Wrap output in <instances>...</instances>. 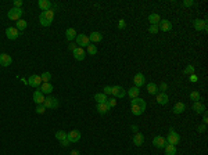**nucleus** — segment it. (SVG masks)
I'll return each instance as SVG.
<instances>
[{
  "mask_svg": "<svg viewBox=\"0 0 208 155\" xmlns=\"http://www.w3.org/2000/svg\"><path fill=\"white\" fill-rule=\"evenodd\" d=\"M146 107H147L146 101L143 99H140V97L130 99V111H132L133 115H136V116L143 115L146 111Z\"/></svg>",
  "mask_w": 208,
  "mask_h": 155,
  "instance_id": "nucleus-1",
  "label": "nucleus"
},
{
  "mask_svg": "<svg viewBox=\"0 0 208 155\" xmlns=\"http://www.w3.org/2000/svg\"><path fill=\"white\" fill-rule=\"evenodd\" d=\"M179 141H181V136L175 132V129L171 128L168 136H166V143L172 144V146H176V144H179Z\"/></svg>",
  "mask_w": 208,
  "mask_h": 155,
  "instance_id": "nucleus-2",
  "label": "nucleus"
},
{
  "mask_svg": "<svg viewBox=\"0 0 208 155\" xmlns=\"http://www.w3.org/2000/svg\"><path fill=\"white\" fill-rule=\"evenodd\" d=\"M22 14H24V11H22V9H17V7H13L11 10H10L9 13H7V17L11 20V21H18V20H21Z\"/></svg>",
  "mask_w": 208,
  "mask_h": 155,
  "instance_id": "nucleus-3",
  "label": "nucleus"
},
{
  "mask_svg": "<svg viewBox=\"0 0 208 155\" xmlns=\"http://www.w3.org/2000/svg\"><path fill=\"white\" fill-rule=\"evenodd\" d=\"M76 45H78V47H88L89 45H90V40H89V36H86L85 33H79V35H76Z\"/></svg>",
  "mask_w": 208,
  "mask_h": 155,
  "instance_id": "nucleus-4",
  "label": "nucleus"
},
{
  "mask_svg": "<svg viewBox=\"0 0 208 155\" xmlns=\"http://www.w3.org/2000/svg\"><path fill=\"white\" fill-rule=\"evenodd\" d=\"M43 105L46 107V110H47V108L49 110H56V108L58 107V100L56 99V97H46Z\"/></svg>",
  "mask_w": 208,
  "mask_h": 155,
  "instance_id": "nucleus-5",
  "label": "nucleus"
},
{
  "mask_svg": "<svg viewBox=\"0 0 208 155\" xmlns=\"http://www.w3.org/2000/svg\"><path fill=\"white\" fill-rule=\"evenodd\" d=\"M42 79H40V75H32V76H29V79H28V85H29L31 87H35V89H39L40 85H42Z\"/></svg>",
  "mask_w": 208,
  "mask_h": 155,
  "instance_id": "nucleus-6",
  "label": "nucleus"
},
{
  "mask_svg": "<svg viewBox=\"0 0 208 155\" xmlns=\"http://www.w3.org/2000/svg\"><path fill=\"white\" fill-rule=\"evenodd\" d=\"M193 25H194V29L199 31V32H201V31H204V32H207L208 28H207V20H194L193 21Z\"/></svg>",
  "mask_w": 208,
  "mask_h": 155,
  "instance_id": "nucleus-7",
  "label": "nucleus"
},
{
  "mask_svg": "<svg viewBox=\"0 0 208 155\" xmlns=\"http://www.w3.org/2000/svg\"><path fill=\"white\" fill-rule=\"evenodd\" d=\"M67 139L69 143H78L81 140V132L79 130H71L69 133H67Z\"/></svg>",
  "mask_w": 208,
  "mask_h": 155,
  "instance_id": "nucleus-8",
  "label": "nucleus"
},
{
  "mask_svg": "<svg viewBox=\"0 0 208 155\" xmlns=\"http://www.w3.org/2000/svg\"><path fill=\"white\" fill-rule=\"evenodd\" d=\"M6 36L10 39V40H15V39L20 36V31L15 27H9L6 29Z\"/></svg>",
  "mask_w": 208,
  "mask_h": 155,
  "instance_id": "nucleus-9",
  "label": "nucleus"
},
{
  "mask_svg": "<svg viewBox=\"0 0 208 155\" xmlns=\"http://www.w3.org/2000/svg\"><path fill=\"white\" fill-rule=\"evenodd\" d=\"M112 96L115 99H124L126 96V92L122 86H112Z\"/></svg>",
  "mask_w": 208,
  "mask_h": 155,
  "instance_id": "nucleus-10",
  "label": "nucleus"
},
{
  "mask_svg": "<svg viewBox=\"0 0 208 155\" xmlns=\"http://www.w3.org/2000/svg\"><path fill=\"white\" fill-rule=\"evenodd\" d=\"M144 82H146V78H144V75L143 74H136L135 76H133V83H135V86L136 87H142V86H144Z\"/></svg>",
  "mask_w": 208,
  "mask_h": 155,
  "instance_id": "nucleus-11",
  "label": "nucleus"
},
{
  "mask_svg": "<svg viewBox=\"0 0 208 155\" xmlns=\"http://www.w3.org/2000/svg\"><path fill=\"white\" fill-rule=\"evenodd\" d=\"M153 144L154 147H157V148H164L166 146V139L162 137V136H155L153 139Z\"/></svg>",
  "mask_w": 208,
  "mask_h": 155,
  "instance_id": "nucleus-12",
  "label": "nucleus"
},
{
  "mask_svg": "<svg viewBox=\"0 0 208 155\" xmlns=\"http://www.w3.org/2000/svg\"><path fill=\"white\" fill-rule=\"evenodd\" d=\"M33 103L36 105L45 103V94H43L40 90H35V92H33Z\"/></svg>",
  "mask_w": 208,
  "mask_h": 155,
  "instance_id": "nucleus-13",
  "label": "nucleus"
},
{
  "mask_svg": "<svg viewBox=\"0 0 208 155\" xmlns=\"http://www.w3.org/2000/svg\"><path fill=\"white\" fill-rule=\"evenodd\" d=\"M11 63H13L11 56H9V54H6V53L0 54V65L2 67H10Z\"/></svg>",
  "mask_w": 208,
  "mask_h": 155,
  "instance_id": "nucleus-14",
  "label": "nucleus"
},
{
  "mask_svg": "<svg viewBox=\"0 0 208 155\" xmlns=\"http://www.w3.org/2000/svg\"><path fill=\"white\" fill-rule=\"evenodd\" d=\"M158 29H161L162 32H169L172 29V22L168 20H161L158 24Z\"/></svg>",
  "mask_w": 208,
  "mask_h": 155,
  "instance_id": "nucleus-15",
  "label": "nucleus"
},
{
  "mask_svg": "<svg viewBox=\"0 0 208 155\" xmlns=\"http://www.w3.org/2000/svg\"><path fill=\"white\" fill-rule=\"evenodd\" d=\"M72 54H74V58H75V60H78V61H82L85 58V50L82 47H78V46H76L75 47V50L72 51Z\"/></svg>",
  "mask_w": 208,
  "mask_h": 155,
  "instance_id": "nucleus-16",
  "label": "nucleus"
},
{
  "mask_svg": "<svg viewBox=\"0 0 208 155\" xmlns=\"http://www.w3.org/2000/svg\"><path fill=\"white\" fill-rule=\"evenodd\" d=\"M133 144H135L136 147H140L144 144V136H143L142 133H136L135 136H133Z\"/></svg>",
  "mask_w": 208,
  "mask_h": 155,
  "instance_id": "nucleus-17",
  "label": "nucleus"
},
{
  "mask_svg": "<svg viewBox=\"0 0 208 155\" xmlns=\"http://www.w3.org/2000/svg\"><path fill=\"white\" fill-rule=\"evenodd\" d=\"M89 40H90L92 43H100L103 40V35L100 32H92L90 35H89Z\"/></svg>",
  "mask_w": 208,
  "mask_h": 155,
  "instance_id": "nucleus-18",
  "label": "nucleus"
},
{
  "mask_svg": "<svg viewBox=\"0 0 208 155\" xmlns=\"http://www.w3.org/2000/svg\"><path fill=\"white\" fill-rule=\"evenodd\" d=\"M110 110H111V108L108 107L107 101H106V103H100V104H97V112L101 114V115H106V114Z\"/></svg>",
  "mask_w": 208,
  "mask_h": 155,
  "instance_id": "nucleus-19",
  "label": "nucleus"
},
{
  "mask_svg": "<svg viewBox=\"0 0 208 155\" xmlns=\"http://www.w3.org/2000/svg\"><path fill=\"white\" fill-rule=\"evenodd\" d=\"M39 90L43 93V94H50L51 92H53V85L49 82V83H42L39 87Z\"/></svg>",
  "mask_w": 208,
  "mask_h": 155,
  "instance_id": "nucleus-20",
  "label": "nucleus"
},
{
  "mask_svg": "<svg viewBox=\"0 0 208 155\" xmlns=\"http://www.w3.org/2000/svg\"><path fill=\"white\" fill-rule=\"evenodd\" d=\"M38 6H39V9L42 11H47V10L51 9V2H49V0H39Z\"/></svg>",
  "mask_w": 208,
  "mask_h": 155,
  "instance_id": "nucleus-21",
  "label": "nucleus"
},
{
  "mask_svg": "<svg viewBox=\"0 0 208 155\" xmlns=\"http://www.w3.org/2000/svg\"><path fill=\"white\" fill-rule=\"evenodd\" d=\"M168 101H169V99H168V94H166V93H158L157 94V103L158 104L165 105Z\"/></svg>",
  "mask_w": 208,
  "mask_h": 155,
  "instance_id": "nucleus-22",
  "label": "nucleus"
},
{
  "mask_svg": "<svg viewBox=\"0 0 208 155\" xmlns=\"http://www.w3.org/2000/svg\"><path fill=\"white\" fill-rule=\"evenodd\" d=\"M193 111L196 114H203L205 111V107H204V104H203L201 101H194V104H193Z\"/></svg>",
  "mask_w": 208,
  "mask_h": 155,
  "instance_id": "nucleus-23",
  "label": "nucleus"
},
{
  "mask_svg": "<svg viewBox=\"0 0 208 155\" xmlns=\"http://www.w3.org/2000/svg\"><path fill=\"white\" fill-rule=\"evenodd\" d=\"M147 92L148 94H158L160 93V90H158V86L155 83H153V82H150V83H147Z\"/></svg>",
  "mask_w": 208,
  "mask_h": 155,
  "instance_id": "nucleus-24",
  "label": "nucleus"
},
{
  "mask_svg": "<svg viewBox=\"0 0 208 155\" xmlns=\"http://www.w3.org/2000/svg\"><path fill=\"white\" fill-rule=\"evenodd\" d=\"M76 35H78V33H76V31L74 29V28H68L67 32H65V38H67V40H69V42L74 40V39H76Z\"/></svg>",
  "mask_w": 208,
  "mask_h": 155,
  "instance_id": "nucleus-25",
  "label": "nucleus"
},
{
  "mask_svg": "<svg viewBox=\"0 0 208 155\" xmlns=\"http://www.w3.org/2000/svg\"><path fill=\"white\" fill-rule=\"evenodd\" d=\"M42 15L49 22H53V20H54V10L50 9V10H47V11H42Z\"/></svg>",
  "mask_w": 208,
  "mask_h": 155,
  "instance_id": "nucleus-26",
  "label": "nucleus"
},
{
  "mask_svg": "<svg viewBox=\"0 0 208 155\" xmlns=\"http://www.w3.org/2000/svg\"><path fill=\"white\" fill-rule=\"evenodd\" d=\"M164 150H165V155H176V146H172V144L166 143Z\"/></svg>",
  "mask_w": 208,
  "mask_h": 155,
  "instance_id": "nucleus-27",
  "label": "nucleus"
},
{
  "mask_svg": "<svg viewBox=\"0 0 208 155\" xmlns=\"http://www.w3.org/2000/svg\"><path fill=\"white\" fill-rule=\"evenodd\" d=\"M139 93H140V89L135 86V87H130V89L128 90L126 94L129 96L130 99H136V97H139Z\"/></svg>",
  "mask_w": 208,
  "mask_h": 155,
  "instance_id": "nucleus-28",
  "label": "nucleus"
},
{
  "mask_svg": "<svg viewBox=\"0 0 208 155\" xmlns=\"http://www.w3.org/2000/svg\"><path fill=\"white\" fill-rule=\"evenodd\" d=\"M161 21V17L158 14H150L148 15V22H151V25H158Z\"/></svg>",
  "mask_w": 208,
  "mask_h": 155,
  "instance_id": "nucleus-29",
  "label": "nucleus"
},
{
  "mask_svg": "<svg viewBox=\"0 0 208 155\" xmlns=\"http://www.w3.org/2000/svg\"><path fill=\"white\" fill-rule=\"evenodd\" d=\"M186 110V105L183 104V103H176L175 105H173V114H182L183 111Z\"/></svg>",
  "mask_w": 208,
  "mask_h": 155,
  "instance_id": "nucleus-30",
  "label": "nucleus"
},
{
  "mask_svg": "<svg viewBox=\"0 0 208 155\" xmlns=\"http://www.w3.org/2000/svg\"><path fill=\"white\" fill-rule=\"evenodd\" d=\"M94 100L97 101V104H100V103H106L107 101V96L104 94V93H97V94L94 96Z\"/></svg>",
  "mask_w": 208,
  "mask_h": 155,
  "instance_id": "nucleus-31",
  "label": "nucleus"
},
{
  "mask_svg": "<svg viewBox=\"0 0 208 155\" xmlns=\"http://www.w3.org/2000/svg\"><path fill=\"white\" fill-rule=\"evenodd\" d=\"M27 25H28V22L25 21V20H18L17 21V29L18 31H24V29H27Z\"/></svg>",
  "mask_w": 208,
  "mask_h": 155,
  "instance_id": "nucleus-32",
  "label": "nucleus"
},
{
  "mask_svg": "<svg viewBox=\"0 0 208 155\" xmlns=\"http://www.w3.org/2000/svg\"><path fill=\"white\" fill-rule=\"evenodd\" d=\"M40 79H42L43 83H49V82L51 81V74L50 72H43V74L40 75Z\"/></svg>",
  "mask_w": 208,
  "mask_h": 155,
  "instance_id": "nucleus-33",
  "label": "nucleus"
},
{
  "mask_svg": "<svg viewBox=\"0 0 208 155\" xmlns=\"http://www.w3.org/2000/svg\"><path fill=\"white\" fill-rule=\"evenodd\" d=\"M56 139H57L58 141H61V140H64V139H67V132H64V130L56 132Z\"/></svg>",
  "mask_w": 208,
  "mask_h": 155,
  "instance_id": "nucleus-34",
  "label": "nucleus"
},
{
  "mask_svg": "<svg viewBox=\"0 0 208 155\" xmlns=\"http://www.w3.org/2000/svg\"><path fill=\"white\" fill-rule=\"evenodd\" d=\"M190 100H193V101H200V100H201V96H200L199 92H192L190 93Z\"/></svg>",
  "mask_w": 208,
  "mask_h": 155,
  "instance_id": "nucleus-35",
  "label": "nucleus"
},
{
  "mask_svg": "<svg viewBox=\"0 0 208 155\" xmlns=\"http://www.w3.org/2000/svg\"><path fill=\"white\" fill-rule=\"evenodd\" d=\"M39 21H40V25H43V27H50V25H51V22H49L42 14L39 15Z\"/></svg>",
  "mask_w": 208,
  "mask_h": 155,
  "instance_id": "nucleus-36",
  "label": "nucleus"
},
{
  "mask_svg": "<svg viewBox=\"0 0 208 155\" xmlns=\"http://www.w3.org/2000/svg\"><path fill=\"white\" fill-rule=\"evenodd\" d=\"M88 53H89V56H94V54L97 53V47L94 45H89L88 46Z\"/></svg>",
  "mask_w": 208,
  "mask_h": 155,
  "instance_id": "nucleus-37",
  "label": "nucleus"
},
{
  "mask_svg": "<svg viewBox=\"0 0 208 155\" xmlns=\"http://www.w3.org/2000/svg\"><path fill=\"white\" fill-rule=\"evenodd\" d=\"M183 74H184V75H192V74H194V67H193V65H187L186 68H184Z\"/></svg>",
  "mask_w": 208,
  "mask_h": 155,
  "instance_id": "nucleus-38",
  "label": "nucleus"
},
{
  "mask_svg": "<svg viewBox=\"0 0 208 155\" xmlns=\"http://www.w3.org/2000/svg\"><path fill=\"white\" fill-rule=\"evenodd\" d=\"M36 112H38V114H45V112H46V107H45L43 104L36 105Z\"/></svg>",
  "mask_w": 208,
  "mask_h": 155,
  "instance_id": "nucleus-39",
  "label": "nucleus"
},
{
  "mask_svg": "<svg viewBox=\"0 0 208 155\" xmlns=\"http://www.w3.org/2000/svg\"><path fill=\"white\" fill-rule=\"evenodd\" d=\"M107 104H108L110 108L115 107V105H117V100H115V97H112V99H108V100H107Z\"/></svg>",
  "mask_w": 208,
  "mask_h": 155,
  "instance_id": "nucleus-40",
  "label": "nucleus"
},
{
  "mask_svg": "<svg viewBox=\"0 0 208 155\" xmlns=\"http://www.w3.org/2000/svg\"><path fill=\"white\" fill-rule=\"evenodd\" d=\"M158 90H161V93H166V90H168V85H166L165 82H162V83L158 86Z\"/></svg>",
  "mask_w": 208,
  "mask_h": 155,
  "instance_id": "nucleus-41",
  "label": "nucleus"
},
{
  "mask_svg": "<svg viewBox=\"0 0 208 155\" xmlns=\"http://www.w3.org/2000/svg\"><path fill=\"white\" fill-rule=\"evenodd\" d=\"M148 32L153 33V35H155V33L158 32V25H150V28H148Z\"/></svg>",
  "mask_w": 208,
  "mask_h": 155,
  "instance_id": "nucleus-42",
  "label": "nucleus"
},
{
  "mask_svg": "<svg viewBox=\"0 0 208 155\" xmlns=\"http://www.w3.org/2000/svg\"><path fill=\"white\" fill-rule=\"evenodd\" d=\"M125 28H126L125 20H119V22H118V29H125Z\"/></svg>",
  "mask_w": 208,
  "mask_h": 155,
  "instance_id": "nucleus-43",
  "label": "nucleus"
},
{
  "mask_svg": "<svg viewBox=\"0 0 208 155\" xmlns=\"http://www.w3.org/2000/svg\"><path fill=\"white\" fill-rule=\"evenodd\" d=\"M103 93H104V94H112V86H106V87H104V92H103Z\"/></svg>",
  "mask_w": 208,
  "mask_h": 155,
  "instance_id": "nucleus-44",
  "label": "nucleus"
},
{
  "mask_svg": "<svg viewBox=\"0 0 208 155\" xmlns=\"http://www.w3.org/2000/svg\"><path fill=\"white\" fill-rule=\"evenodd\" d=\"M189 78H190V82H193V83H196V82L199 81V78H197V75H196V74L189 75Z\"/></svg>",
  "mask_w": 208,
  "mask_h": 155,
  "instance_id": "nucleus-45",
  "label": "nucleus"
},
{
  "mask_svg": "<svg viewBox=\"0 0 208 155\" xmlns=\"http://www.w3.org/2000/svg\"><path fill=\"white\" fill-rule=\"evenodd\" d=\"M193 4H194L193 0H184V2H183V6L184 7H190V6H193Z\"/></svg>",
  "mask_w": 208,
  "mask_h": 155,
  "instance_id": "nucleus-46",
  "label": "nucleus"
},
{
  "mask_svg": "<svg viewBox=\"0 0 208 155\" xmlns=\"http://www.w3.org/2000/svg\"><path fill=\"white\" fill-rule=\"evenodd\" d=\"M14 7H17V9H22V2H21V0H15V2H14Z\"/></svg>",
  "mask_w": 208,
  "mask_h": 155,
  "instance_id": "nucleus-47",
  "label": "nucleus"
},
{
  "mask_svg": "<svg viewBox=\"0 0 208 155\" xmlns=\"http://www.w3.org/2000/svg\"><path fill=\"white\" fill-rule=\"evenodd\" d=\"M60 143H61V146H63V147H68L69 144H71V143L68 141V139H64V140H61Z\"/></svg>",
  "mask_w": 208,
  "mask_h": 155,
  "instance_id": "nucleus-48",
  "label": "nucleus"
},
{
  "mask_svg": "<svg viewBox=\"0 0 208 155\" xmlns=\"http://www.w3.org/2000/svg\"><path fill=\"white\" fill-rule=\"evenodd\" d=\"M197 130H199L200 133H204V132L207 130V128H205V125H200L199 128H197Z\"/></svg>",
  "mask_w": 208,
  "mask_h": 155,
  "instance_id": "nucleus-49",
  "label": "nucleus"
},
{
  "mask_svg": "<svg viewBox=\"0 0 208 155\" xmlns=\"http://www.w3.org/2000/svg\"><path fill=\"white\" fill-rule=\"evenodd\" d=\"M204 116H203V123H204V125H207V122H208V116H207V111H204Z\"/></svg>",
  "mask_w": 208,
  "mask_h": 155,
  "instance_id": "nucleus-50",
  "label": "nucleus"
},
{
  "mask_svg": "<svg viewBox=\"0 0 208 155\" xmlns=\"http://www.w3.org/2000/svg\"><path fill=\"white\" fill-rule=\"evenodd\" d=\"M75 47H76V46L74 45V43H71V45L68 46V49H69V50H71V51H74V50H75Z\"/></svg>",
  "mask_w": 208,
  "mask_h": 155,
  "instance_id": "nucleus-51",
  "label": "nucleus"
},
{
  "mask_svg": "<svg viewBox=\"0 0 208 155\" xmlns=\"http://www.w3.org/2000/svg\"><path fill=\"white\" fill-rule=\"evenodd\" d=\"M69 155H79V151L78 150H74V151H71V154Z\"/></svg>",
  "mask_w": 208,
  "mask_h": 155,
  "instance_id": "nucleus-52",
  "label": "nucleus"
},
{
  "mask_svg": "<svg viewBox=\"0 0 208 155\" xmlns=\"http://www.w3.org/2000/svg\"><path fill=\"white\" fill-rule=\"evenodd\" d=\"M130 129H132L133 132H136V133H137V126H136V125H132V126H130Z\"/></svg>",
  "mask_w": 208,
  "mask_h": 155,
  "instance_id": "nucleus-53",
  "label": "nucleus"
}]
</instances>
